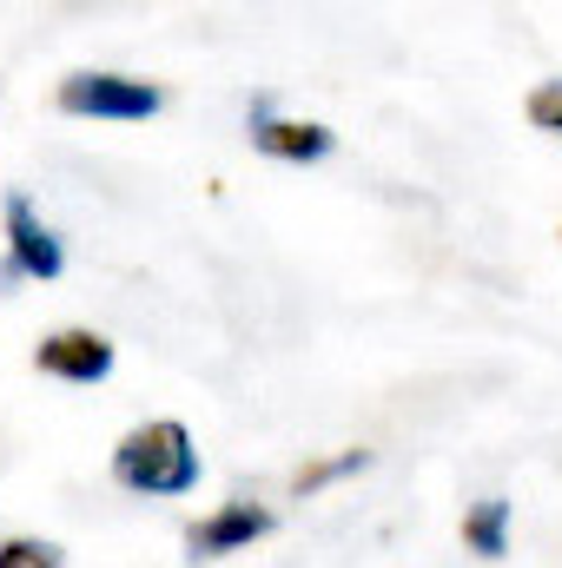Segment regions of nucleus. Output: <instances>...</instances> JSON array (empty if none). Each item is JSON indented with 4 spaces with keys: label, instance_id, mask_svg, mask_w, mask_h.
Instances as JSON below:
<instances>
[{
    "label": "nucleus",
    "instance_id": "f257e3e1",
    "mask_svg": "<svg viewBox=\"0 0 562 568\" xmlns=\"http://www.w3.org/2000/svg\"><path fill=\"white\" fill-rule=\"evenodd\" d=\"M113 483L133 489V496H185V489H199V449H192L185 424L159 417V424L127 429L120 449H113Z\"/></svg>",
    "mask_w": 562,
    "mask_h": 568
},
{
    "label": "nucleus",
    "instance_id": "f03ea898",
    "mask_svg": "<svg viewBox=\"0 0 562 568\" xmlns=\"http://www.w3.org/2000/svg\"><path fill=\"white\" fill-rule=\"evenodd\" d=\"M165 106V93L152 80H133V73H67L60 80V113L73 120H152Z\"/></svg>",
    "mask_w": 562,
    "mask_h": 568
},
{
    "label": "nucleus",
    "instance_id": "7ed1b4c3",
    "mask_svg": "<svg viewBox=\"0 0 562 568\" xmlns=\"http://www.w3.org/2000/svg\"><path fill=\"white\" fill-rule=\"evenodd\" d=\"M0 225H7V265H13L20 278H60L67 252H60V239L47 232V219L33 212V199H27V192H7Z\"/></svg>",
    "mask_w": 562,
    "mask_h": 568
},
{
    "label": "nucleus",
    "instance_id": "20e7f679",
    "mask_svg": "<svg viewBox=\"0 0 562 568\" xmlns=\"http://www.w3.org/2000/svg\"><path fill=\"white\" fill-rule=\"evenodd\" d=\"M33 364H40V377H60V384H100L113 371V344L100 331H53V337H40Z\"/></svg>",
    "mask_w": 562,
    "mask_h": 568
},
{
    "label": "nucleus",
    "instance_id": "39448f33",
    "mask_svg": "<svg viewBox=\"0 0 562 568\" xmlns=\"http://www.w3.org/2000/svg\"><path fill=\"white\" fill-rule=\"evenodd\" d=\"M252 145L265 159H291V165H311V159H331L338 133L318 126V120H279L272 100H252Z\"/></svg>",
    "mask_w": 562,
    "mask_h": 568
},
{
    "label": "nucleus",
    "instance_id": "423d86ee",
    "mask_svg": "<svg viewBox=\"0 0 562 568\" xmlns=\"http://www.w3.org/2000/svg\"><path fill=\"white\" fill-rule=\"evenodd\" d=\"M259 536H272V509H259V503H225V509H212V516L192 529V556H232V549H252Z\"/></svg>",
    "mask_w": 562,
    "mask_h": 568
},
{
    "label": "nucleus",
    "instance_id": "0eeeda50",
    "mask_svg": "<svg viewBox=\"0 0 562 568\" xmlns=\"http://www.w3.org/2000/svg\"><path fill=\"white\" fill-rule=\"evenodd\" d=\"M463 542L476 549V556H503L510 549V503L503 496H483V503H470V516H463Z\"/></svg>",
    "mask_w": 562,
    "mask_h": 568
},
{
    "label": "nucleus",
    "instance_id": "6e6552de",
    "mask_svg": "<svg viewBox=\"0 0 562 568\" xmlns=\"http://www.w3.org/2000/svg\"><path fill=\"white\" fill-rule=\"evenodd\" d=\"M364 463H371V449H344V456L304 463V469L291 476V489H298V496H311V489H324V483H338V476H351V469H364Z\"/></svg>",
    "mask_w": 562,
    "mask_h": 568
},
{
    "label": "nucleus",
    "instance_id": "1a4fd4ad",
    "mask_svg": "<svg viewBox=\"0 0 562 568\" xmlns=\"http://www.w3.org/2000/svg\"><path fill=\"white\" fill-rule=\"evenodd\" d=\"M0 568H60V549L40 536H7L0 542Z\"/></svg>",
    "mask_w": 562,
    "mask_h": 568
},
{
    "label": "nucleus",
    "instance_id": "9d476101",
    "mask_svg": "<svg viewBox=\"0 0 562 568\" xmlns=\"http://www.w3.org/2000/svg\"><path fill=\"white\" fill-rule=\"evenodd\" d=\"M530 126H543V133L562 140V80H543V87L530 93Z\"/></svg>",
    "mask_w": 562,
    "mask_h": 568
}]
</instances>
